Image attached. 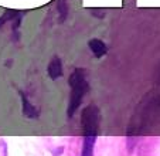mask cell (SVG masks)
I'll use <instances>...</instances> for the list:
<instances>
[{
  "mask_svg": "<svg viewBox=\"0 0 160 156\" xmlns=\"http://www.w3.org/2000/svg\"><path fill=\"white\" fill-rule=\"evenodd\" d=\"M68 85L71 87V96H70V104H68V117H72L75 114V111L79 108L84 96L87 95L89 85L85 78V70L84 68H75L72 71V74L70 75L68 80Z\"/></svg>",
  "mask_w": 160,
  "mask_h": 156,
  "instance_id": "cell-1",
  "label": "cell"
},
{
  "mask_svg": "<svg viewBox=\"0 0 160 156\" xmlns=\"http://www.w3.org/2000/svg\"><path fill=\"white\" fill-rule=\"evenodd\" d=\"M81 125L84 132H98L99 129V109L95 105H88L82 109Z\"/></svg>",
  "mask_w": 160,
  "mask_h": 156,
  "instance_id": "cell-2",
  "label": "cell"
},
{
  "mask_svg": "<svg viewBox=\"0 0 160 156\" xmlns=\"http://www.w3.org/2000/svg\"><path fill=\"white\" fill-rule=\"evenodd\" d=\"M97 135H98V132H84V142H82L81 156H94Z\"/></svg>",
  "mask_w": 160,
  "mask_h": 156,
  "instance_id": "cell-3",
  "label": "cell"
},
{
  "mask_svg": "<svg viewBox=\"0 0 160 156\" xmlns=\"http://www.w3.org/2000/svg\"><path fill=\"white\" fill-rule=\"evenodd\" d=\"M47 72H48L50 78L52 80H57V78L62 77V63H61L60 57H52L50 61L48 67H47Z\"/></svg>",
  "mask_w": 160,
  "mask_h": 156,
  "instance_id": "cell-4",
  "label": "cell"
},
{
  "mask_svg": "<svg viewBox=\"0 0 160 156\" xmlns=\"http://www.w3.org/2000/svg\"><path fill=\"white\" fill-rule=\"evenodd\" d=\"M88 45H89L91 51L94 53V55L97 58H101L102 55L106 54V51H108V47H106V44L102 41V40L99 39H92L88 41Z\"/></svg>",
  "mask_w": 160,
  "mask_h": 156,
  "instance_id": "cell-5",
  "label": "cell"
},
{
  "mask_svg": "<svg viewBox=\"0 0 160 156\" xmlns=\"http://www.w3.org/2000/svg\"><path fill=\"white\" fill-rule=\"evenodd\" d=\"M20 94H21V102H23V115L26 118H37L38 117V111L28 102L27 96L24 94L23 92H20Z\"/></svg>",
  "mask_w": 160,
  "mask_h": 156,
  "instance_id": "cell-6",
  "label": "cell"
},
{
  "mask_svg": "<svg viewBox=\"0 0 160 156\" xmlns=\"http://www.w3.org/2000/svg\"><path fill=\"white\" fill-rule=\"evenodd\" d=\"M18 16H21L18 12H14V10H7V12L4 13L3 17H0V26H3V24L6 23L7 20H13V18H17Z\"/></svg>",
  "mask_w": 160,
  "mask_h": 156,
  "instance_id": "cell-7",
  "label": "cell"
},
{
  "mask_svg": "<svg viewBox=\"0 0 160 156\" xmlns=\"http://www.w3.org/2000/svg\"><path fill=\"white\" fill-rule=\"evenodd\" d=\"M58 13H60V21L62 23L64 20H65L67 14H68V6H67V3L64 2V0H61V2H58Z\"/></svg>",
  "mask_w": 160,
  "mask_h": 156,
  "instance_id": "cell-8",
  "label": "cell"
},
{
  "mask_svg": "<svg viewBox=\"0 0 160 156\" xmlns=\"http://www.w3.org/2000/svg\"><path fill=\"white\" fill-rule=\"evenodd\" d=\"M153 81L157 87H160V63L157 64L156 70H154V74H153Z\"/></svg>",
  "mask_w": 160,
  "mask_h": 156,
  "instance_id": "cell-9",
  "label": "cell"
}]
</instances>
